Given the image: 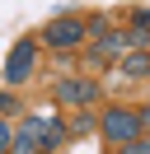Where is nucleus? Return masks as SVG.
Segmentation results:
<instances>
[{
    "label": "nucleus",
    "instance_id": "5",
    "mask_svg": "<svg viewBox=\"0 0 150 154\" xmlns=\"http://www.w3.org/2000/svg\"><path fill=\"white\" fill-rule=\"evenodd\" d=\"M33 135H38V154H56L66 145V122H56V117H33Z\"/></svg>",
    "mask_w": 150,
    "mask_h": 154
},
{
    "label": "nucleus",
    "instance_id": "4",
    "mask_svg": "<svg viewBox=\"0 0 150 154\" xmlns=\"http://www.w3.org/2000/svg\"><path fill=\"white\" fill-rule=\"evenodd\" d=\"M56 103L61 107H89V103H99V84L94 79H84V75H66V79H56Z\"/></svg>",
    "mask_w": 150,
    "mask_h": 154
},
{
    "label": "nucleus",
    "instance_id": "2",
    "mask_svg": "<svg viewBox=\"0 0 150 154\" xmlns=\"http://www.w3.org/2000/svg\"><path fill=\"white\" fill-rule=\"evenodd\" d=\"M42 47L47 51H80L84 42H89V33H84V19L80 14H56L52 23H42Z\"/></svg>",
    "mask_w": 150,
    "mask_h": 154
},
{
    "label": "nucleus",
    "instance_id": "6",
    "mask_svg": "<svg viewBox=\"0 0 150 154\" xmlns=\"http://www.w3.org/2000/svg\"><path fill=\"white\" fill-rule=\"evenodd\" d=\"M117 75L127 79H150V47H131L117 56Z\"/></svg>",
    "mask_w": 150,
    "mask_h": 154
},
{
    "label": "nucleus",
    "instance_id": "3",
    "mask_svg": "<svg viewBox=\"0 0 150 154\" xmlns=\"http://www.w3.org/2000/svg\"><path fill=\"white\" fill-rule=\"evenodd\" d=\"M0 75H5V84H9V89H24L28 79L38 75V42H33V38H19L14 47H9L5 70H0Z\"/></svg>",
    "mask_w": 150,
    "mask_h": 154
},
{
    "label": "nucleus",
    "instance_id": "13",
    "mask_svg": "<svg viewBox=\"0 0 150 154\" xmlns=\"http://www.w3.org/2000/svg\"><path fill=\"white\" fill-rule=\"evenodd\" d=\"M5 112H14V94H5V98H0V117H5Z\"/></svg>",
    "mask_w": 150,
    "mask_h": 154
},
{
    "label": "nucleus",
    "instance_id": "10",
    "mask_svg": "<svg viewBox=\"0 0 150 154\" xmlns=\"http://www.w3.org/2000/svg\"><path fill=\"white\" fill-rule=\"evenodd\" d=\"M117 154H150V140H141V135H136V140L117 145Z\"/></svg>",
    "mask_w": 150,
    "mask_h": 154
},
{
    "label": "nucleus",
    "instance_id": "12",
    "mask_svg": "<svg viewBox=\"0 0 150 154\" xmlns=\"http://www.w3.org/2000/svg\"><path fill=\"white\" fill-rule=\"evenodd\" d=\"M5 149H9V122L0 117V154H5Z\"/></svg>",
    "mask_w": 150,
    "mask_h": 154
},
{
    "label": "nucleus",
    "instance_id": "11",
    "mask_svg": "<svg viewBox=\"0 0 150 154\" xmlns=\"http://www.w3.org/2000/svg\"><path fill=\"white\" fill-rule=\"evenodd\" d=\"M131 28H141V33H150V10H131Z\"/></svg>",
    "mask_w": 150,
    "mask_h": 154
},
{
    "label": "nucleus",
    "instance_id": "9",
    "mask_svg": "<svg viewBox=\"0 0 150 154\" xmlns=\"http://www.w3.org/2000/svg\"><path fill=\"white\" fill-rule=\"evenodd\" d=\"M89 131H99V122H94L89 112H80V107H75V117L66 122V135H89Z\"/></svg>",
    "mask_w": 150,
    "mask_h": 154
},
{
    "label": "nucleus",
    "instance_id": "7",
    "mask_svg": "<svg viewBox=\"0 0 150 154\" xmlns=\"http://www.w3.org/2000/svg\"><path fill=\"white\" fill-rule=\"evenodd\" d=\"M122 51H127V33H103V38H94V51H89V56H94V61H112V66H117Z\"/></svg>",
    "mask_w": 150,
    "mask_h": 154
},
{
    "label": "nucleus",
    "instance_id": "1",
    "mask_svg": "<svg viewBox=\"0 0 150 154\" xmlns=\"http://www.w3.org/2000/svg\"><path fill=\"white\" fill-rule=\"evenodd\" d=\"M145 126H150V107H108V112L99 117V131H103V140H108V145L136 140Z\"/></svg>",
    "mask_w": 150,
    "mask_h": 154
},
{
    "label": "nucleus",
    "instance_id": "8",
    "mask_svg": "<svg viewBox=\"0 0 150 154\" xmlns=\"http://www.w3.org/2000/svg\"><path fill=\"white\" fill-rule=\"evenodd\" d=\"M9 154H38V135H33V122H24L19 131H9Z\"/></svg>",
    "mask_w": 150,
    "mask_h": 154
}]
</instances>
